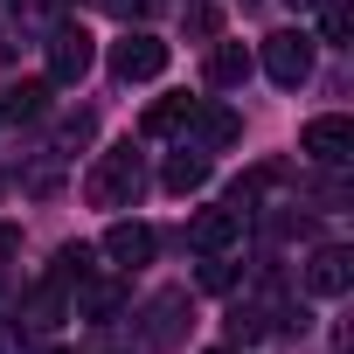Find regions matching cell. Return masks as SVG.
<instances>
[{
	"instance_id": "obj_9",
	"label": "cell",
	"mask_w": 354,
	"mask_h": 354,
	"mask_svg": "<svg viewBox=\"0 0 354 354\" xmlns=\"http://www.w3.org/2000/svg\"><path fill=\"white\" fill-rule=\"evenodd\" d=\"M243 77H250V49L216 35V49H209V63H202V84H209V91H236Z\"/></svg>"
},
{
	"instance_id": "obj_23",
	"label": "cell",
	"mask_w": 354,
	"mask_h": 354,
	"mask_svg": "<svg viewBox=\"0 0 354 354\" xmlns=\"http://www.w3.org/2000/svg\"><path fill=\"white\" fill-rule=\"evenodd\" d=\"M15 250H21V230H15V223H0V264H8Z\"/></svg>"
},
{
	"instance_id": "obj_18",
	"label": "cell",
	"mask_w": 354,
	"mask_h": 354,
	"mask_svg": "<svg viewBox=\"0 0 354 354\" xmlns=\"http://www.w3.org/2000/svg\"><path fill=\"white\" fill-rule=\"evenodd\" d=\"M188 35H202V42L223 35V8H216V0H195V8H188Z\"/></svg>"
},
{
	"instance_id": "obj_17",
	"label": "cell",
	"mask_w": 354,
	"mask_h": 354,
	"mask_svg": "<svg viewBox=\"0 0 354 354\" xmlns=\"http://www.w3.org/2000/svg\"><path fill=\"white\" fill-rule=\"evenodd\" d=\"M77 292H84V313H91V319H111V313L125 306V285H91V278H84Z\"/></svg>"
},
{
	"instance_id": "obj_22",
	"label": "cell",
	"mask_w": 354,
	"mask_h": 354,
	"mask_svg": "<svg viewBox=\"0 0 354 354\" xmlns=\"http://www.w3.org/2000/svg\"><path fill=\"white\" fill-rule=\"evenodd\" d=\"M146 8H153V0H104V15H118V21H139Z\"/></svg>"
},
{
	"instance_id": "obj_10",
	"label": "cell",
	"mask_w": 354,
	"mask_h": 354,
	"mask_svg": "<svg viewBox=\"0 0 354 354\" xmlns=\"http://www.w3.org/2000/svg\"><path fill=\"white\" fill-rule=\"evenodd\" d=\"M243 236V209H202L195 223H188V243L195 250H230Z\"/></svg>"
},
{
	"instance_id": "obj_3",
	"label": "cell",
	"mask_w": 354,
	"mask_h": 354,
	"mask_svg": "<svg viewBox=\"0 0 354 354\" xmlns=\"http://www.w3.org/2000/svg\"><path fill=\"white\" fill-rule=\"evenodd\" d=\"M188 319H195V299H188V292H160V299L146 306V347H153V354H174L181 333H188Z\"/></svg>"
},
{
	"instance_id": "obj_16",
	"label": "cell",
	"mask_w": 354,
	"mask_h": 354,
	"mask_svg": "<svg viewBox=\"0 0 354 354\" xmlns=\"http://www.w3.org/2000/svg\"><path fill=\"white\" fill-rule=\"evenodd\" d=\"M84 278H91V250H84V243L56 250V271H49V285H56V292H70V285H84Z\"/></svg>"
},
{
	"instance_id": "obj_20",
	"label": "cell",
	"mask_w": 354,
	"mask_h": 354,
	"mask_svg": "<svg viewBox=\"0 0 354 354\" xmlns=\"http://www.w3.org/2000/svg\"><path fill=\"white\" fill-rule=\"evenodd\" d=\"M319 28L326 42H347V0H319Z\"/></svg>"
},
{
	"instance_id": "obj_4",
	"label": "cell",
	"mask_w": 354,
	"mask_h": 354,
	"mask_svg": "<svg viewBox=\"0 0 354 354\" xmlns=\"http://www.w3.org/2000/svg\"><path fill=\"white\" fill-rule=\"evenodd\" d=\"M167 70V42L160 35H125V42H111V77L118 84H153Z\"/></svg>"
},
{
	"instance_id": "obj_7",
	"label": "cell",
	"mask_w": 354,
	"mask_h": 354,
	"mask_svg": "<svg viewBox=\"0 0 354 354\" xmlns=\"http://www.w3.org/2000/svg\"><path fill=\"white\" fill-rule=\"evenodd\" d=\"M91 70V35L84 28H56L49 35V84H84Z\"/></svg>"
},
{
	"instance_id": "obj_14",
	"label": "cell",
	"mask_w": 354,
	"mask_h": 354,
	"mask_svg": "<svg viewBox=\"0 0 354 354\" xmlns=\"http://www.w3.org/2000/svg\"><path fill=\"white\" fill-rule=\"evenodd\" d=\"M271 319H278V326H292L285 313H264V306H236V313H230V340H236V347H257V340L271 333Z\"/></svg>"
},
{
	"instance_id": "obj_21",
	"label": "cell",
	"mask_w": 354,
	"mask_h": 354,
	"mask_svg": "<svg viewBox=\"0 0 354 354\" xmlns=\"http://www.w3.org/2000/svg\"><path fill=\"white\" fill-rule=\"evenodd\" d=\"M91 132H97V118H91V111H77V118H70V125H63V146H84V139H91Z\"/></svg>"
},
{
	"instance_id": "obj_11",
	"label": "cell",
	"mask_w": 354,
	"mask_h": 354,
	"mask_svg": "<svg viewBox=\"0 0 354 354\" xmlns=\"http://www.w3.org/2000/svg\"><path fill=\"white\" fill-rule=\"evenodd\" d=\"M195 132H202V153H216V146H230V139H243V118L230 111V104H195V118H188Z\"/></svg>"
},
{
	"instance_id": "obj_5",
	"label": "cell",
	"mask_w": 354,
	"mask_h": 354,
	"mask_svg": "<svg viewBox=\"0 0 354 354\" xmlns=\"http://www.w3.org/2000/svg\"><path fill=\"white\" fill-rule=\"evenodd\" d=\"M299 153H306V160H319V167H347V153H354V125H347L340 111H326V118H306V132H299Z\"/></svg>"
},
{
	"instance_id": "obj_26",
	"label": "cell",
	"mask_w": 354,
	"mask_h": 354,
	"mask_svg": "<svg viewBox=\"0 0 354 354\" xmlns=\"http://www.w3.org/2000/svg\"><path fill=\"white\" fill-rule=\"evenodd\" d=\"M216 354H223V347H216Z\"/></svg>"
},
{
	"instance_id": "obj_2",
	"label": "cell",
	"mask_w": 354,
	"mask_h": 354,
	"mask_svg": "<svg viewBox=\"0 0 354 354\" xmlns=\"http://www.w3.org/2000/svg\"><path fill=\"white\" fill-rule=\"evenodd\" d=\"M264 77H271L278 91H299V84L313 77V35H299V28L264 35Z\"/></svg>"
},
{
	"instance_id": "obj_19",
	"label": "cell",
	"mask_w": 354,
	"mask_h": 354,
	"mask_svg": "<svg viewBox=\"0 0 354 354\" xmlns=\"http://www.w3.org/2000/svg\"><path fill=\"white\" fill-rule=\"evenodd\" d=\"M236 285V264L223 257V250H209V264H202V292H230Z\"/></svg>"
},
{
	"instance_id": "obj_6",
	"label": "cell",
	"mask_w": 354,
	"mask_h": 354,
	"mask_svg": "<svg viewBox=\"0 0 354 354\" xmlns=\"http://www.w3.org/2000/svg\"><path fill=\"white\" fill-rule=\"evenodd\" d=\"M347 285H354V250H340V243L313 250V264H306V292H313V299H340Z\"/></svg>"
},
{
	"instance_id": "obj_12",
	"label": "cell",
	"mask_w": 354,
	"mask_h": 354,
	"mask_svg": "<svg viewBox=\"0 0 354 354\" xmlns=\"http://www.w3.org/2000/svg\"><path fill=\"white\" fill-rule=\"evenodd\" d=\"M160 181H167V195H195V188L209 181V153H202V146H181V153L167 160Z\"/></svg>"
},
{
	"instance_id": "obj_24",
	"label": "cell",
	"mask_w": 354,
	"mask_h": 354,
	"mask_svg": "<svg viewBox=\"0 0 354 354\" xmlns=\"http://www.w3.org/2000/svg\"><path fill=\"white\" fill-rule=\"evenodd\" d=\"M292 8H319V0H292Z\"/></svg>"
},
{
	"instance_id": "obj_13",
	"label": "cell",
	"mask_w": 354,
	"mask_h": 354,
	"mask_svg": "<svg viewBox=\"0 0 354 354\" xmlns=\"http://www.w3.org/2000/svg\"><path fill=\"white\" fill-rule=\"evenodd\" d=\"M195 104H202V97H160V104H146V125H139V132H146V139L181 132V125L195 118Z\"/></svg>"
},
{
	"instance_id": "obj_15",
	"label": "cell",
	"mask_w": 354,
	"mask_h": 354,
	"mask_svg": "<svg viewBox=\"0 0 354 354\" xmlns=\"http://www.w3.org/2000/svg\"><path fill=\"white\" fill-rule=\"evenodd\" d=\"M42 111H49V84L42 77H28V84H15L0 97V118H42Z\"/></svg>"
},
{
	"instance_id": "obj_1",
	"label": "cell",
	"mask_w": 354,
	"mask_h": 354,
	"mask_svg": "<svg viewBox=\"0 0 354 354\" xmlns=\"http://www.w3.org/2000/svg\"><path fill=\"white\" fill-rule=\"evenodd\" d=\"M139 188H146V167H139V153H132V146H111V153H97L91 181H84L91 209H132V202H139Z\"/></svg>"
},
{
	"instance_id": "obj_8",
	"label": "cell",
	"mask_w": 354,
	"mask_h": 354,
	"mask_svg": "<svg viewBox=\"0 0 354 354\" xmlns=\"http://www.w3.org/2000/svg\"><path fill=\"white\" fill-rule=\"evenodd\" d=\"M104 257H111L118 271L153 264V230H146V223H111V230H104Z\"/></svg>"
},
{
	"instance_id": "obj_25",
	"label": "cell",
	"mask_w": 354,
	"mask_h": 354,
	"mask_svg": "<svg viewBox=\"0 0 354 354\" xmlns=\"http://www.w3.org/2000/svg\"><path fill=\"white\" fill-rule=\"evenodd\" d=\"M0 125H8V118H0Z\"/></svg>"
}]
</instances>
